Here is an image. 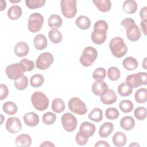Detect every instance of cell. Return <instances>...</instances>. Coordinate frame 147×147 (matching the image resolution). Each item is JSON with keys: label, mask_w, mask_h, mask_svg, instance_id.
<instances>
[{"label": "cell", "mask_w": 147, "mask_h": 147, "mask_svg": "<svg viewBox=\"0 0 147 147\" xmlns=\"http://www.w3.org/2000/svg\"><path fill=\"white\" fill-rule=\"evenodd\" d=\"M63 24V20L58 14L51 15L48 20V26L52 29H58Z\"/></svg>", "instance_id": "29"}, {"label": "cell", "mask_w": 147, "mask_h": 147, "mask_svg": "<svg viewBox=\"0 0 147 147\" xmlns=\"http://www.w3.org/2000/svg\"><path fill=\"white\" fill-rule=\"evenodd\" d=\"M2 109L4 113L8 115H14L17 113L18 108L16 103L13 102H6L3 103Z\"/></svg>", "instance_id": "35"}, {"label": "cell", "mask_w": 147, "mask_h": 147, "mask_svg": "<svg viewBox=\"0 0 147 147\" xmlns=\"http://www.w3.org/2000/svg\"><path fill=\"white\" fill-rule=\"evenodd\" d=\"M43 23L44 17L41 14L39 13H32L28 18V29L33 33L38 32L41 29Z\"/></svg>", "instance_id": "4"}, {"label": "cell", "mask_w": 147, "mask_h": 147, "mask_svg": "<svg viewBox=\"0 0 147 147\" xmlns=\"http://www.w3.org/2000/svg\"><path fill=\"white\" fill-rule=\"evenodd\" d=\"M52 110L56 113H61L65 110V103L61 98H55L52 102Z\"/></svg>", "instance_id": "31"}, {"label": "cell", "mask_w": 147, "mask_h": 147, "mask_svg": "<svg viewBox=\"0 0 147 147\" xmlns=\"http://www.w3.org/2000/svg\"><path fill=\"white\" fill-rule=\"evenodd\" d=\"M119 115L118 110L115 107H109L105 111L106 118L108 119L114 120L118 118Z\"/></svg>", "instance_id": "45"}, {"label": "cell", "mask_w": 147, "mask_h": 147, "mask_svg": "<svg viewBox=\"0 0 147 147\" xmlns=\"http://www.w3.org/2000/svg\"><path fill=\"white\" fill-rule=\"evenodd\" d=\"M137 3L134 0H126L123 2L122 9L127 14H133L137 10Z\"/></svg>", "instance_id": "28"}, {"label": "cell", "mask_w": 147, "mask_h": 147, "mask_svg": "<svg viewBox=\"0 0 147 147\" xmlns=\"http://www.w3.org/2000/svg\"><path fill=\"white\" fill-rule=\"evenodd\" d=\"M68 106L71 111L78 115H84L87 111L86 105L77 97L71 98L68 101Z\"/></svg>", "instance_id": "7"}, {"label": "cell", "mask_w": 147, "mask_h": 147, "mask_svg": "<svg viewBox=\"0 0 147 147\" xmlns=\"http://www.w3.org/2000/svg\"><path fill=\"white\" fill-rule=\"evenodd\" d=\"M122 64L123 67L127 71L134 70L138 66V63L137 59L131 56L126 57L122 61Z\"/></svg>", "instance_id": "23"}, {"label": "cell", "mask_w": 147, "mask_h": 147, "mask_svg": "<svg viewBox=\"0 0 147 147\" xmlns=\"http://www.w3.org/2000/svg\"><path fill=\"white\" fill-rule=\"evenodd\" d=\"M1 125H2V123H3V119H5V117L3 116V115L2 114H1Z\"/></svg>", "instance_id": "57"}, {"label": "cell", "mask_w": 147, "mask_h": 147, "mask_svg": "<svg viewBox=\"0 0 147 147\" xmlns=\"http://www.w3.org/2000/svg\"><path fill=\"white\" fill-rule=\"evenodd\" d=\"M88 118L95 122H99L103 119V111L100 109L95 107L88 114Z\"/></svg>", "instance_id": "32"}, {"label": "cell", "mask_w": 147, "mask_h": 147, "mask_svg": "<svg viewBox=\"0 0 147 147\" xmlns=\"http://www.w3.org/2000/svg\"><path fill=\"white\" fill-rule=\"evenodd\" d=\"M93 3L97 9L102 12L109 11L111 8V2L109 0L92 1Z\"/></svg>", "instance_id": "26"}, {"label": "cell", "mask_w": 147, "mask_h": 147, "mask_svg": "<svg viewBox=\"0 0 147 147\" xmlns=\"http://www.w3.org/2000/svg\"><path fill=\"white\" fill-rule=\"evenodd\" d=\"M33 44L37 50H43L47 47L48 41L43 34H38L33 39Z\"/></svg>", "instance_id": "18"}, {"label": "cell", "mask_w": 147, "mask_h": 147, "mask_svg": "<svg viewBox=\"0 0 147 147\" xmlns=\"http://www.w3.org/2000/svg\"><path fill=\"white\" fill-rule=\"evenodd\" d=\"M119 107L121 111L125 113H127L131 112L133 110L134 105L131 100L125 99L120 102L119 104Z\"/></svg>", "instance_id": "38"}, {"label": "cell", "mask_w": 147, "mask_h": 147, "mask_svg": "<svg viewBox=\"0 0 147 147\" xmlns=\"http://www.w3.org/2000/svg\"><path fill=\"white\" fill-rule=\"evenodd\" d=\"M133 91V87L126 82L121 83L118 87V94L121 96H128Z\"/></svg>", "instance_id": "30"}, {"label": "cell", "mask_w": 147, "mask_h": 147, "mask_svg": "<svg viewBox=\"0 0 147 147\" xmlns=\"http://www.w3.org/2000/svg\"><path fill=\"white\" fill-rule=\"evenodd\" d=\"M136 101L139 103H144L147 101V90L146 88L138 89L134 94Z\"/></svg>", "instance_id": "34"}, {"label": "cell", "mask_w": 147, "mask_h": 147, "mask_svg": "<svg viewBox=\"0 0 147 147\" xmlns=\"http://www.w3.org/2000/svg\"><path fill=\"white\" fill-rule=\"evenodd\" d=\"M108 24L107 22L103 20H100L95 22L94 25V30L106 32L108 30Z\"/></svg>", "instance_id": "44"}, {"label": "cell", "mask_w": 147, "mask_h": 147, "mask_svg": "<svg viewBox=\"0 0 147 147\" xmlns=\"http://www.w3.org/2000/svg\"><path fill=\"white\" fill-rule=\"evenodd\" d=\"M146 109L142 106L137 107L134 111V115L138 121H143L146 117Z\"/></svg>", "instance_id": "43"}, {"label": "cell", "mask_w": 147, "mask_h": 147, "mask_svg": "<svg viewBox=\"0 0 147 147\" xmlns=\"http://www.w3.org/2000/svg\"><path fill=\"white\" fill-rule=\"evenodd\" d=\"M42 120L44 124L51 125L54 123L56 120V115L52 112H47L42 117Z\"/></svg>", "instance_id": "41"}, {"label": "cell", "mask_w": 147, "mask_h": 147, "mask_svg": "<svg viewBox=\"0 0 147 147\" xmlns=\"http://www.w3.org/2000/svg\"><path fill=\"white\" fill-rule=\"evenodd\" d=\"M135 120L131 116H125L120 121L121 127L126 131L132 130L135 126Z\"/></svg>", "instance_id": "25"}, {"label": "cell", "mask_w": 147, "mask_h": 147, "mask_svg": "<svg viewBox=\"0 0 147 147\" xmlns=\"http://www.w3.org/2000/svg\"><path fill=\"white\" fill-rule=\"evenodd\" d=\"M109 90L108 85L103 80L95 81L92 85V92L97 96H101L105 94Z\"/></svg>", "instance_id": "13"}, {"label": "cell", "mask_w": 147, "mask_h": 147, "mask_svg": "<svg viewBox=\"0 0 147 147\" xmlns=\"http://www.w3.org/2000/svg\"><path fill=\"white\" fill-rule=\"evenodd\" d=\"M106 76V71L103 67L95 69L92 72V78L96 81L103 80Z\"/></svg>", "instance_id": "42"}, {"label": "cell", "mask_w": 147, "mask_h": 147, "mask_svg": "<svg viewBox=\"0 0 147 147\" xmlns=\"http://www.w3.org/2000/svg\"><path fill=\"white\" fill-rule=\"evenodd\" d=\"M44 82V76L41 74H35L30 77V84L32 87L38 88L41 87Z\"/></svg>", "instance_id": "36"}, {"label": "cell", "mask_w": 147, "mask_h": 147, "mask_svg": "<svg viewBox=\"0 0 147 147\" xmlns=\"http://www.w3.org/2000/svg\"><path fill=\"white\" fill-rule=\"evenodd\" d=\"M100 99L105 105H111L117 101V96L113 90L109 89L105 94L100 96Z\"/></svg>", "instance_id": "16"}, {"label": "cell", "mask_w": 147, "mask_h": 147, "mask_svg": "<svg viewBox=\"0 0 147 147\" xmlns=\"http://www.w3.org/2000/svg\"><path fill=\"white\" fill-rule=\"evenodd\" d=\"M135 21L131 18H126L125 19H123L121 22V25L125 29H126V28L135 24Z\"/></svg>", "instance_id": "49"}, {"label": "cell", "mask_w": 147, "mask_h": 147, "mask_svg": "<svg viewBox=\"0 0 147 147\" xmlns=\"http://www.w3.org/2000/svg\"><path fill=\"white\" fill-rule=\"evenodd\" d=\"M97 56L98 52L95 48L87 47L83 49L79 60L83 66L88 67L92 65Z\"/></svg>", "instance_id": "3"}, {"label": "cell", "mask_w": 147, "mask_h": 147, "mask_svg": "<svg viewBox=\"0 0 147 147\" xmlns=\"http://www.w3.org/2000/svg\"><path fill=\"white\" fill-rule=\"evenodd\" d=\"M113 143L117 147H121L126 144L127 137L121 131L116 132L113 136Z\"/></svg>", "instance_id": "21"}, {"label": "cell", "mask_w": 147, "mask_h": 147, "mask_svg": "<svg viewBox=\"0 0 147 147\" xmlns=\"http://www.w3.org/2000/svg\"><path fill=\"white\" fill-rule=\"evenodd\" d=\"M45 0H26V6L30 9H36L44 6Z\"/></svg>", "instance_id": "40"}, {"label": "cell", "mask_w": 147, "mask_h": 147, "mask_svg": "<svg viewBox=\"0 0 147 147\" xmlns=\"http://www.w3.org/2000/svg\"><path fill=\"white\" fill-rule=\"evenodd\" d=\"M146 11H147V7L145 6L142 7L140 11V17L142 20H147L146 18Z\"/></svg>", "instance_id": "50"}, {"label": "cell", "mask_w": 147, "mask_h": 147, "mask_svg": "<svg viewBox=\"0 0 147 147\" xmlns=\"http://www.w3.org/2000/svg\"><path fill=\"white\" fill-rule=\"evenodd\" d=\"M61 122L63 129L67 132L74 131L78 124L76 118L70 113H66L61 116Z\"/></svg>", "instance_id": "10"}, {"label": "cell", "mask_w": 147, "mask_h": 147, "mask_svg": "<svg viewBox=\"0 0 147 147\" xmlns=\"http://www.w3.org/2000/svg\"><path fill=\"white\" fill-rule=\"evenodd\" d=\"M1 94H0V100H2L7 98L9 94V90L6 85L4 84H1Z\"/></svg>", "instance_id": "48"}, {"label": "cell", "mask_w": 147, "mask_h": 147, "mask_svg": "<svg viewBox=\"0 0 147 147\" xmlns=\"http://www.w3.org/2000/svg\"><path fill=\"white\" fill-rule=\"evenodd\" d=\"M55 144H53L52 142L51 141H45L44 142H42V144H40V146H48V147H50V146H55Z\"/></svg>", "instance_id": "53"}, {"label": "cell", "mask_w": 147, "mask_h": 147, "mask_svg": "<svg viewBox=\"0 0 147 147\" xmlns=\"http://www.w3.org/2000/svg\"><path fill=\"white\" fill-rule=\"evenodd\" d=\"M11 2H12V3H16V2H21V0H19V1H10Z\"/></svg>", "instance_id": "58"}, {"label": "cell", "mask_w": 147, "mask_h": 147, "mask_svg": "<svg viewBox=\"0 0 147 147\" xmlns=\"http://www.w3.org/2000/svg\"><path fill=\"white\" fill-rule=\"evenodd\" d=\"M107 76L111 81H116L121 76V72L116 67H111L107 70Z\"/></svg>", "instance_id": "39"}, {"label": "cell", "mask_w": 147, "mask_h": 147, "mask_svg": "<svg viewBox=\"0 0 147 147\" xmlns=\"http://www.w3.org/2000/svg\"><path fill=\"white\" fill-rule=\"evenodd\" d=\"M31 102L33 107L38 111L45 110L49 105V99L41 91H35L31 96Z\"/></svg>", "instance_id": "2"}, {"label": "cell", "mask_w": 147, "mask_h": 147, "mask_svg": "<svg viewBox=\"0 0 147 147\" xmlns=\"http://www.w3.org/2000/svg\"><path fill=\"white\" fill-rule=\"evenodd\" d=\"M22 11L21 7L18 5H13L7 10V15L9 19L16 20L21 17Z\"/></svg>", "instance_id": "24"}, {"label": "cell", "mask_w": 147, "mask_h": 147, "mask_svg": "<svg viewBox=\"0 0 147 147\" xmlns=\"http://www.w3.org/2000/svg\"><path fill=\"white\" fill-rule=\"evenodd\" d=\"M6 7V2L4 0H1V11H2Z\"/></svg>", "instance_id": "54"}, {"label": "cell", "mask_w": 147, "mask_h": 147, "mask_svg": "<svg viewBox=\"0 0 147 147\" xmlns=\"http://www.w3.org/2000/svg\"><path fill=\"white\" fill-rule=\"evenodd\" d=\"M53 61L54 57L52 53L44 52L37 57L36 61V66L40 70H45L51 66Z\"/></svg>", "instance_id": "8"}, {"label": "cell", "mask_w": 147, "mask_h": 147, "mask_svg": "<svg viewBox=\"0 0 147 147\" xmlns=\"http://www.w3.org/2000/svg\"><path fill=\"white\" fill-rule=\"evenodd\" d=\"M26 72L23 66L19 63L9 65L5 69V73L9 79L16 80L24 75Z\"/></svg>", "instance_id": "9"}, {"label": "cell", "mask_w": 147, "mask_h": 147, "mask_svg": "<svg viewBox=\"0 0 147 147\" xmlns=\"http://www.w3.org/2000/svg\"><path fill=\"white\" fill-rule=\"evenodd\" d=\"M146 57H145L144 59V61L142 62V67L144 69H146Z\"/></svg>", "instance_id": "55"}, {"label": "cell", "mask_w": 147, "mask_h": 147, "mask_svg": "<svg viewBox=\"0 0 147 147\" xmlns=\"http://www.w3.org/2000/svg\"><path fill=\"white\" fill-rule=\"evenodd\" d=\"M29 51V47L28 44L24 42H17L14 48V52L15 55L19 57H22L26 56Z\"/></svg>", "instance_id": "17"}, {"label": "cell", "mask_w": 147, "mask_h": 147, "mask_svg": "<svg viewBox=\"0 0 147 147\" xmlns=\"http://www.w3.org/2000/svg\"><path fill=\"white\" fill-rule=\"evenodd\" d=\"M109 48L113 55L117 58H121L127 52V47L122 38L115 37L109 43Z\"/></svg>", "instance_id": "1"}, {"label": "cell", "mask_w": 147, "mask_h": 147, "mask_svg": "<svg viewBox=\"0 0 147 147\" xmlns=\"http://www.w3.org/2000/svg\"><path fill=\"white\" fill-rule=\"evenodd\" d=\"M125 29L127 38L130 41L135 42L140 38L141 32L140 29L136 24L126 28Z\"/></svg>", "instance_id": "12"}, {"label": "cell", "mask_w": 147, "mask_h": 147, "mask_svg": "<svg viewBox=\"0 0 147 147\" xmlns=\"http://www.w3.org/2000/svg\"><path fill=\"white\" fill-rule=\"evenodd\" d=\"M15 143L19 147H29L31 145L32 138L27 134H21L16 137Z\"/></svg>", "instance_id": "19"}, {"label": "cell", "mask_w": 147, "mask_h": 147, "mask_svg": "<svg viewBox=\"0 0 147 147\" xmlns=\"http://www.w3.org/2000/svg\"><path fill=\"white\" fill-rule=\"evenodd\" d=\"M60 7L63 15L67 18H74L77 13L76 0H61Z\"/></svg>", "instance_id": "5"}, {"label": "cell", "mask_w": 147, "mask_h": 147, "mask_svg": "<svg viewBox=\"0 0 147 147\" xmlns=\"http://www.w3.org/2000/svg\"><path fill=\"white\" fill-rule=\"evenodd\" d=\"M5 127L9 133L14 134L19 132L21 130L22 124L18 118L15 117H9L6 120Z\"/></svg>", "instance_id": "11"}, {"label": "cell", "mask_w": 147, "mask_h": 147, "mask_svg": "<svg viewBox=\"0 0 147 147\" xmlns=\"http://www.w3.org/2000/svg\"><path fill=\"white\" fill-rule=\"evenodd\" d=\"M113 130V123L110 122H106L100 126L99 129V135L102 138H106L111 134Z\"/></svg>", "instance_id": "20"}, {"label": "cell", "mask_w": 147, "mask_h": 147, "mask_svg": "<svg viewBox=\"0 0 147 147\" xmlns=\"http://www.w3.org/2000/svg\"><path fill=\"white\" fill-rule=\"evenodd\" d=\"M48 37L53 44L60 43L63 38L61 33L57 29H52L48 32Z\"/></svg>", "instance_id": "33"}, {"label": "cell", "mask_w": 147, "mask_h": 147, "mask_svg": "<svg viewBox=\"0 0 147 147\" xmlns=\"http://www.w3.org/2000/svg\"><path fill=\"white\" fill-rule=\"evenodd\" d=\"M106 32L93 30L91 34V39L92 41L97 45H100L103 44L106 38L107 35Z\"/></svg>", "instance_id": "22"}, {"label": "cell", "mask_w": 147, "mask_h": 147, "mask_svg": "<svg viewBox=\"0 0 147 147\" xmlns=\"http://www.w3.org/2000/svg\"><path fill=\"white\" fill-rule=\"evenodd\" d=\"M28 83V79L25 75H22V76L17 79L14 82L15 87L18 90H24L26 88Z\"/></svg>", "instance_id": "37"}, {"label": "cell", "mask_w": 147, "mask_h": 147, "mask_svg": "<svg viewBox=\"0 0 147 147\" xmlns=\"http://www.w3.org/2000/svg\"><path fill=\"white\" fill-rule=\"evenodd\" d=\"M146 23L147 20H142L140 22L141 30L145 36L146 35Z\"/></svg>", "instance_id": "52"}, {"label": "cell", "mask_w": 147, "mask_h": 147, "mask_svg": "<svg viewBox=\"0 0 147 147\" xmlns=\"http://www.w3.org/2000/svg\"><path fill=\"white\" fill-rule=\"evenodd\" d=\"M126 82L133 88H137L141 85H146L147 74L145 72H140L129 75L126 78Z\"/></svg>", "instance_id": "6"}, {"label": "cell", "mask_w": 147, "mask_h": 147, "mask_svg": "<svg viewBox=\"0 0 147 147\" xmlns=\"http://www.w3.org/2000/svg\"><path fill=\"white\" fill-rule=\"evenodd\" d=\"M95 130L96 127L94 123L85 121L81 123L79 131L89 138L94 134Z\"/></svg>", "instance_id": "14"}, {"label": "cell", "mask_w": 147, "mask_h": 147, "mask_svg": "<svg viewBox=\"0 0 147 147\" xmlns=\"http://www.w3.org/2000/svg\"><path fill=\"white\" fill-rule=\"evenodd\" d=\"M75 141L79 145H84L88 141V137H86L80 132H78L75 136Z\"/></svg>", "instance_id": "47"}, {"label": "cell", "mask_w": 147, "mask_h": 147, "mask_svg": "<svg viewBox=\"0 0 147 147\" xmlns=\"http://www.w3.org/2000/svg\"><path fill=\"white\" fill-rule=\"evenodd\" d=\"M75 24L79 29L86 30L91 26V20L86 16H80L75 20Z\"/></svg>", "instance_id": "27"}, {"label": "cell", "mask_w": 147, "mask_h": 147, "mask_svg": "<svg viewBox=\"0 0 147 147\" xmlns=\"http://www.w3.org/2000/svg\"><path fill=\"white\" fill-rule=\"evenodd\" d=\"M20 63L23 66L24 68L25 69V71H31L34 68V62L32 60H29L28 59H22L20 60Z\"/></svg>", "instance_id": "46"}, {"label": "cell", "mask_w": 147, "mask_h": 147, "mask_svg": "<svg viewBox=\"0 0 147 147\" xmlns=\"http://www.w3.org/2000/svg\"><path fill=\"white\" fill-rule=\"evenodd\" d=\"M100 146L109 147L110 145L106 141H98L95 144V147H100Z\"/></svg>", "instance_id": "51"}, {"label": "cell", "mask_w": 147, "mask_h": 147, "mask_svg": "<svg viewBox=\"0 0 147 147\" xmlns=\"http://www.w3.org/2000/svg\"><path fill=\"white\" fill-rule=\"evenodd\" d=\"M24 123L30 127H34L37 125L40 121L39 116L34 112H28L23 117Z\"/></svg>", "instance_id": "15"}, {"label": "cell", "mask_w": 147, "mask_h": 147, "mask_svg": "<svg viewBox=\"0 0 147 147\" xmlns=\"http://www.w3.org/2000/svg\"><path fill=\"white\" fill-rule=\"evenodd\" d=\"M129 146H133V147H136V146H140V145L137 144V142H131L130 145H129Z\"/></svg>", "instance_id": "56"}]
</instances>
